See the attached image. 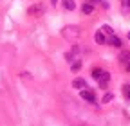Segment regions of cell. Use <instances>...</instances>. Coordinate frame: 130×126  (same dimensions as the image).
I'll use <instances>...</instances> for the list:
<instances>
[{
    "label": "cell",
    "mask_w": 130,
    "mask_h": 126,
    "mask_svg": "<svg viewBox=\"0 0 130 126\" xmlns=\"http://www.w3.org/2000/svg\"><path fill=\"white\" fill-rule=\"evenodd\" d=\"M81 11H83V14H90V13L94 11V6L87 2V4H83V7H81Z\"/></svg>",
    "instance_id": "7"
},
{
    "label": "cell",
    "mask_w": 130,
    "mask_h": 126,
    "mask_svg": "<svg viewBox=\"0 0 130 126\" xmlns=\"http://www.w3.org/2000/svg\"><path fill=\"white\" fill-rule=\"evenodd\" d=\"M110 99H112V94H107V96L103 97V103H108Z\"/></svg>",
    "instance_id": "13"
},
{
    "label": "cell",
    "mask_w": 130,
    "mask_h": 126,
    "mask_svg": "<svg viewBox=\"0 0 130 126\" xmlns=\"http://www.w3.org/2000/svg\"><path fill=\"white\" fill-rule=\"evenodd\" d=\"M119 61L123 63V65H126V63L130 61V52H126V51H125V52L121 54V58H119Z\"/></svg>",
    "instance_id": "8"
},
{
    "label": "cell",
    "mask_w": 130,
    "mask_h": 126,
    "mask_svg": "<svg viewBox=\"0 0 130 126\" xmlns=\"http://www.w3.org/2000/svg\"><path fill=\"white\" fill-rule=\"evenodd\" d=\"M94 38H96V41H98V43H100V45H103V43H107V36H105V34L101 33V31H98V33H96V36H94Z\"/></svg>",
    "instance_id": "5"
},
{
    "label": "cell",
    "mask_w": 130,
    "mask_h": 126,
    "mask_svg": "<svg viewBox=\"0 0 130 126\" xmlns=\"http://www.w3.org/2000/svg\"><path fill=\"white\" fill-rule=\"evenodd\" d=\"M107 43H110L112 47H121V40L116 36V34H112V36H108L107 38Z\"/></svg>",
    "instance_id": "2"
},
{
    "label": "cell",
    "mask_w": 130,
    "mask_h": 126,
    "mask_svg": "<svg viewBox=\"0 0 130 126\" xmlns=\"http://www.w3.org/2000/svg\"><path fill=\"white\" fill-rule=\"evenodd\" d=\"M123 92H125V97L130 101V83L128 85H125V88H123Z\"/></svg>",
    "instance_id": "11"
},
{
    "label": "cell",
    "mask_w": 130,
    "mask_h": 126,
    "mask_svg": "<svg viewBox=\"0 0 130 126\" xmlns=\"http://www.w3.org/2000/svg\"><path fill=\"white\" fill-rule=\"evenodd\" d=\"M61 4H63V7L67 11H74L76 9V2H74V0H63Z\"/></svg>",
    "instance_id": "4"
},
{
    "label": "cell",
    "mask_w": 130,
    "mask_h": 126,
    "mask_svg": "<svg viewBox=\"0 0 130 126\" xmlns=\"http://www.w3.org/2000/svg\"><path fill=\"white\" fill-rule=\"evenodd\" d=\"M103 72L105 70H101V69H94L92 70V77H94V79H100V77L103 76Z\"/></svg>",
    "instance_id": "9"
},
{
    "label": "cell",
    "mask_w": 130,
    "mask_h": 126,
    "mask_svg": "<svg viewBox=\"0 0 130 126\" xmlns=\"http://www.w3.org/2000/svg\"><path fill=\"white\" fill-rule=\"evenodd\" d=\"M29 13H31V14H40V13H42V7H40V6H35V7L29 9Z\"/></svg>",
    "instance_id": "10"
},
{
    "label": "cell",
    "mask_w": 130,
    "mask_h": 126,
    "mask_svg": "<svg viewBox=\"0 0 130 126\" xmlns=\"http://www.w3.org/2000/svg\"><path fill=\"white\" fill-rule=\"evenodd\" d=\"M128 38H130V33H128Z\"/></svg>",
    "instance_id": "17"
},
{
    "label": "cell",
    "mask_w": 130,
    "mask_h": 126,
    "mask_svg": "<svg viewBox=\"0 0 130 126\" xmlns=\"http://www.w3.org/2000/svg\"><path fill=\"white\" fill-rule=\"evenodd\" d=\"M123 6H125L126 9H130V0H123Z\"/></svg>",
    "instance_id": "14"
},
{
    "label": "cell",
    "mask_w": 130,
    "mask_h": 126,
    "mask_svg": "<svg viewBox=\"0 0 130 126\" xmlns=\"http://www.w3.org/2000/svg\"><path fill=\"white\" fill-rule=\"evenodd\" d=\"M92 2H100V0H92Z\"/></svg>",
    "instance_id": "16"
},
{
    "label": "cell",
    "mask_w": 130,
    "mask_h": 126,
    "mask_svg": "<svg viewBox=\"0 0 130 126\" xmlns=\"http://www.w3.org/2000/svg\"><path fill=\"white\" fill-rule=\"evenodd\" d=\"M72 87H74V88H78V90H85V88H87V83H85L83 79H79V77H78V79H74V81H72Z\"/></svg>",
    "instance_id": "3"
},
{
    "label": "cell",
    "mask_w": 130,
    "mask_h": 126,
    "mask_svg": "<svg viewBox=\"0 0 130 126\" xmlns=\"http://www.w3.org/2000/svg\"><path fill=\"white\" fill-rule=\"evenodd\" d=\"M81 97H83L85 101H89V103H96V94L92 92V90H81Z\"/></svg>",
    "instance_id": "1"
},
{
    "label": "cell",
    "mask_w": 130,
    "mask_h": 126,
    "mask_svg": "<svg viewBox=\"0 0 130 126\" xmlns=\"http://www.w3.org/2000/svg\"><path fill=\"white\" fill-rule=\"evenodd\" d=\"M108 79H110V74H108V72H103V76H101L98 81H100V85H101V87H107Z\"/></svg>",
    "instance_id": "6"
},
{
    "label": "cell",
    "mask_w": 130,
    "mask_h": 126,
    "mask_svg": "<svg viewBox=\"0 0 130 126\" xmlns=\"http://www.w3.org/2000/svg\"><path fill=\"white\" fill-rule=\"evenodd\" d=\"M125 67H126V70H128V72H130V61H128V63H126V65H125Z\"/></svg>",
    "instance_id": "15"
},
{
    "label": "cell",
    "mask_w": 130,
    "mask_h": 126,
    "mask_svg": "<svg viewBox=\"0 0 130 126\" xmlns=\"http://www.w3.org/2000/svg\"><path fill=\"white\" fill-rule=\"evenodd\" d=\"M79 67H81V63H79V61H76V63H72V65H71V69H72V70H78Z\"/></svg>",
    "instance_id": "12"
}]
</instances>
